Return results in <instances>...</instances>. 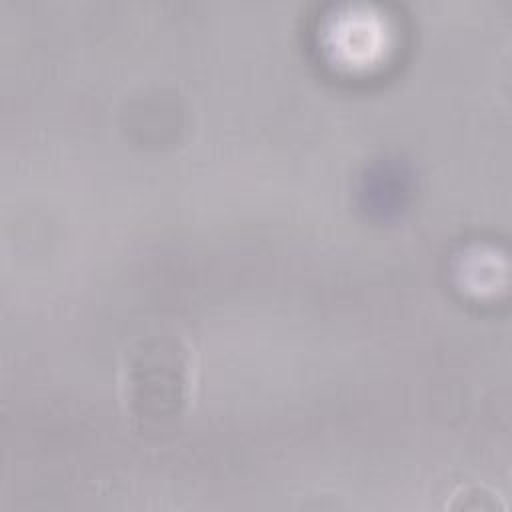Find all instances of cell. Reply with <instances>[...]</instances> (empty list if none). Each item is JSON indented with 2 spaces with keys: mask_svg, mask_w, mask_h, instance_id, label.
<instances>
[{
  "mask_svg": "<svg viewBox=\"0 0 512 512\" xmlns=\"http://www.w3.org/2000/svg\"><path fill=\"white\" fill-rule=\"evenodd\" d=\"M198 380L192 342L172 328L134 336L120 356L118 388L128 422L142 434L174 432L188 416Z\"/></svg>",
  "mask_w": 512,
  "mask_h": 512,
  "instance_id": "obj_1",
  "label": "cell"
}]
</instances>
